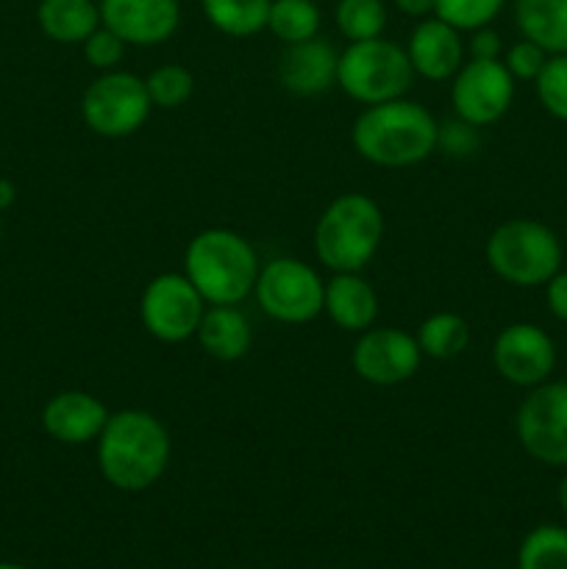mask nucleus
<instances>
[{"label": "nucleus", "mask_w": 567, "mask_h": 569, "mask_svg": "<svg viewBox=\"0 0 567 569\" xmlns=\"http://www.w3.org/2000/svg\"><path fill=\"white\" fill-rule=\"evenodd\" d=\"M322 311L348 333H365L378 320V295L361 272H334L326 281Z\"/></svg>", "instance_id": "a211bd4d"}, {"label": "nucleus", "mask_w": 567, "mask_h": 569, "mask_svg": "<svg viewBox=\"0 0 567 569\" xmlns=\"http://www.w3.org/2000/svg\"><path fill=\"white\" fill-rule=\"evenodd\" d=\"M493 365L504 381L534 389L554 372L556 345L550 333L534 322H515L495 337Z\"/></svg>", "instance_id": "ddd939ff"}, {"label": "nucleus", "mask_w": 567, "mask_h": 569, "mask_svg": "<svg viewBox=\"0 0 567 569\" xmlns=\"http://www.w3.org/2000/svg\"><path fill=\"white\" fill-rule=\"evenodd\" d=\"M417 345L428 359L450 361L465 353L470 345V326L465 317L454 315V311H437L417 328Z\"/></svg>", "instance_id": "5701e85b"}, {"label": "nucleus", "mask_w": 567, "mask_h": 569, "mask_svg": "<svg viewBox=\"0 0 567 569\" xmlns=\"http://www.w3.org/2000/svg\"><path fill=\"white\" fill-rule=\"evenodd\" d=\"M0 233H3V226H0Z\"/></svg>", "instance_id": "58836bf2"}, {"label": "nucleus", "mask_w": 567, "mask_h": 569, "mask_svg": "<svg viewBox=\"0 0 567 569\" xmlns=\"http://www.w3.org/2000/svg\"><path fill=\"white\" fill-rule=\"evenodd\" d=\"M150 94L145 78L126 70L100 72L81 98V117L98 137L122 139L137 133L148 122Z\"/></svg>", "instance_id": "6e6552de"}, {"label": "nucleus", "mask_w": 567, "mask_h": 569, "mask_svg": "<svg viewBox=\"0 0 567 569\" xmlns=\"http://www.w3.org/2000/svg\"><path fill=\"white\" fill-rule=\"evenodd\" d=\"M515 22L548 56L567 53V0H515Z\"/></svg>", "instance_id": "412c9836"}, {"label": "nucleus", "mask_w": 567, "mask_h": 569, "mask_svg": "<svg viewBox=\"0 0 567 569\" xmlns=\"http://www.w3.org/2000/svg\"><path fill=\"white\" fill-rule=\"evenodd\" d=\"M334 22L348 42L384 37L387 6H384V0H337Z\"/></svg>", "instance_id": "393cba45"}, {"label": "nucleus", "mask_w": 567, "mask_h": 569, "mask_svg": "<svg viewBox=\"0 0 567 569\" xmlns=\"http://www.w3.org/2000/svg\"><path fill=\"white\" fill-rule=\"evenodd\" d=\"M17 200V187L9 181V178H0V214L9 211Z\"/></svg>", "instance_id": "c9c22d12"}, {"label": "nucleus", "mask_w": 567, "mask_h": 569, "mask_svg": "<svg viewBox=\"0 0 567 569\" xmlns=\"http://www.w3.org/2000/svg\"><path fill=\"white\" fill-rule=\"evenodd\" d=\"M272 0H200L211 28L233 39L256 37L267 28Z\"/></svg>", "instance_id": "4be33fe9"}, {"label": "nucleus", "mask_w": 567, "mask_h": 569, "mask_svg": "<svg viewBox=\"0 0 567 569\" xmlns=\"http://www.w3.org/2000/svg\"><path fill=\"white\" fill-rule=\"evenodd\" d=\"M0 569H28V567H20V565H11V561H0Z\"/></svg>", "instance_id": "4c0bfd02"}, {"label": "nucleus", "mask_w": 567, "mask_h": 569, "mask_svg": "<svg viewBox=\"0 0 567 569\" xmlns=\"http://www.w3.org/2000/svg\"><path fill=\"white\" fill-rule=\"evenodd\" d=\"M515 100V78L500 59H470L450 78V106L459 120L476 128L498 122Z\"/></svg>", "instance_id": "9b49d317"}, {"label": "nucleus", "mask_w": 567, "mask_h": 569, "mask_svg": "<svg viewBox=\"0 0 567 569\" xmlns=\"http://www.w3.org/2000/svg\"><path fill=\"white\" fill-rule=\"evenodd\" d=\"M350 365L361 381L372 387H395L415 378L422 365V350L417 337L400 328H367L350 350Z\"/></svg>", "instance_id": "f8f14e48"}, {"label": "nucleus", "mask_w": 567, "mask_h": 569, "mask_svg": "<svg viewBox=\"0 0 567 569\" xmlns=\"http://www.w3.org/2000/svg\"><path fill=\"white\" fill-rule=\"evenodd\" d=\"M253 295L270 320L284 326H306L322 315L326 281L306 261L281 256L261 267Z\"/></svg>", "instance_id": "0eeeda50"}, {"label": "nucleus", "mask_w": 567, "mask_h": 569, "mask_svg": "<svg viewBox=\"0 0 567 569\" xmlns=\"http://www.w3.org/2000/svg\"><path fill=\"white\" fill-rule=\"evenodd\" d=\"M206 300L183 272H161L150 278L139 298V320L153 339L181 345L198 333Z\"/></svg>", "instance_id": "1a4fd4ad"}, {"label": "nucleus", "mask_w": 567, "mask_h": 569, "mask_svg": "<svg viewBox=\"0 0 567 569\" xmlns=\"http://www.w3.org/2000/svg\"><path fill=\"white\" fill-rule=\"evenodd\" d=\"M81 48H83V56H87V61L94 67V70L109 72V70H117L120 61L126 59L128 44L100 22L98 31L89 33V39L81 44Z\"/></svg>", "instance_id": "c756f323"}, {"label": "nucleus", "mask_w": 567, "mask_h": 569, "mask_svg": "<svg viewBox=\"0 0 567 569\" xmlns=\"http://www.w3.org/2000/svg\"><path fill=\"white\" fill-rule=\"evenodd\" d=\"M504 6L506 0H434V17L454 26L456 31L470 33L476 28L493 26Z\"/></svg>", "instance_id": "cd10ccee"}, {"label": "nucleus", "mask_w": 567, "mask_h": 569, "mask_svg": "<svg viewBox=\"0 0 567 569\" xmlns=\"http://www.w3.org/2000/svg\"><path fill=\"white\" fill-rule=\"evenodd\" d=\"M384 239V211L372 198L348 192L326 206L315 226V256L331 272H361Z\"/></svg>", "instance_id": "20e7f679"}, {"label": "nucleus", "mask_w": 567, "mask_h": 569, "mask_svg": "<svg viewBox=\"0 0 567 569\" xmlns=\"http://www.w3.org/2000/svg\"><path fill=\"white\" fill-rule=\"evenodd\" d=\"M500 61H504L506 70H509V76L515 81H537L545 61H548V53L537 42H531V39H520V42H515L506 50V56Z\"/></svg>", "instance_id": "2f4dec72"}, {"label": "nucleus", "mask_w": 567, "mask_h": 569, "mask_svg": "<svg viewBox=\"0 0 567 569\" xmlns=\"http://www.w3.org/2000/svg\"><path fill=\"white\" fill-rule=\"evenodd\" d=\"M465 42H461V31L448 26L439 17H426L417 22L406 42V56L411 61L415 76L426 78V81H450L465 64Z\"/></svg>", "instance_id": "2eb2a0df"}, {"label": "nucleus", "mask_w": 567, "mask_h": 569, "mask_svg": "<svg viewBox=\"0 0 567 569\" xmlns=\"http://www.w3.org/2000/svg\"><path fill=\"white\" fill-rule=\"evenodd\" d=\"M415 78L406 48L395 44L392 39L376 37L348 42V48L339 53L337 87L356 103L376 106L404 98Z\"/></svg>", "instance_id": "423d86ee"}, {"label": "nucleus", "mask_w": 567, "mask_h": 569, "mask_svg": "<svg viewBox=\"0 0 567 569\" xmlns=\"http://www.w3.org/2000/svg\"><path fill=\"white\" fill-rule=\"evenodd\" d=\"M195 339L209 359L231 365L248 356L253 345V328L237 306H206Z\"/></svg>", "instance_id": "6ab92c4d"}, {"label": "nucleus", "mask_w": 567, "mask_h": 569, "mask_svg": "<svg viewBox=\"0 0 567 569\" xmlns=\"http://www.w3.org/2000/svg\"><path fill=\"white\" fill-rule=\"evenodd\" d=\"M545 303L559 322H567V270H559L545 283Z\"/></svg>", "instance_id": "72a5a7b5"}, {"label": "nucleus", "mask_w": 567, "mask_h": 569, "mask_svg": "<svg viewBox=\"0 0 567 569\" xmlns=\"http://www.w3.org/2000/svg\"><path fill=\"white\" fill-rule=\"evenodd\" d=\"M339 53L331 42L315 37L287 44L278 59V81L298 98H317L337 83Z\"/></svg>", "instance_id": "f3484780"}, {"label": "nucleus", "mask_w": 567, "mask_h": 569, "mask_svg": "<svg viewBox=\"0 0 567 569\" xmlns=\"http://www.w3.org/2000/svg\"><path fill=\"white\" fill-rule=\"evenodd\" d=\"M395 9L411 20H426L434 17V0H395Z\"/></svg>", "instance_id": "f704fd0d"}, {"label": "nucleus", "mask_w": 567, "mask_h": 569, "mask_svg": "<svg viewBox=\"0 0 567 569\" xmlns=\"http://www.w3.org/2000/svg\"><path fill=\"white\" fill-rule=\"evenodd\" d=\"M98 470L120 492H145L167 472L172 439L165 422L145 409H122L94 442Z\"/></svg>", "instance_id": "f257e3e1"}, {"label": "nucleus", "mask_w": 567, "mask_h": 569, "mask_svg": "<svg viewBox=\"0 0 567 569\" xmlns=\"http://www.w3.org/2000/svg\"><path fill=\"white\" fill-rule=\"evenodd\" d=\"M111 411L94 395L81 389H67L53 395L42 409V428L50 439L61 445H89L98 442L100 431L109 422Z\"/></svg>", "instance_id": "dca6fc26"}, {"label": "nucleus", "mask_w": 567, "mask_h": 569, "mask_svg": "<svg viewBox=\"0 0 567 569\" xmlns=\"http://www.w3.org/2000/svg\"><path fill=\"white\" fill-rule=\"evenodd\" d=\"M534 83H537V98L543 109L556 120L567 122V53L548 56Z\"/></svg>", "instance_id": "c85d7f7f"}, {"label": "nucleus", "mask_w": 567, "mask_h": 569, "mask_svg": "<svg viewBox=\"0 0 567 569\" xmlns=\"http://www.w3.org/2000/svg\"><path fill=\"white\" fill-rule=\"evenodd\" d=\"M100 22L128 48H156L181 26L178 0H100Z\"/></svg>", "instance_id": "4468645a"}, {"label": "nucleus", "mask_w": 567, "mask_h": 569, "mask_svg": "<svg viewBox=\"0 0 567 569\" xmlns=\"http://www.w3.org/2000/svg\"><path fill=\"white\" fill-rule=\"evenodd\" d=\"M559 506H561V511L567 515V472L561 476V483H559Z\"/></svg>", "instance_id": "e433bc0d"}, {"label": "nucleus", "mask_w": 567, "mask_h": 569, "mask_svg": "<svg viewBox=\"0 0 567 569\" xmlns=\"http://www.w3.org/2000/svg\"><path fill=\"white\" fill-rule=\"evenodd\" d=\"M437 117L422 103L406 98L367 106L350 128L356 153L387 170L422 164L428 156L437 153Z\"/></svg>", "instance_id": "f03ea898"}, {"label": "nucleus", "mask_w": 567, "mask_h": 569, "mask_svg": "<svg viewBox=\"0 0 567 569\" xmlns=\"http://www.w3.org/2000/svg\"><path fill=\"white\" fill-rule=\"evenodd\" d=\"M517 569H567V528H534L517 550Z\"/></svg>", "instance_id": "a878e982"}, {"label": "nucleus", "mask_w": 567, "mask_h": 569, "mask_svg": "<svg viewBox=\"0 0 567 569\" xmlns=\"http://www.w3.org/2000/svg\"><path fill=\"white\" fill-rule=\"evenodd\" d=\"M259 256L242 233L206 228L183 250V276L192 281L206 306H239L259 281Z\"/></svg>", "instance_id": "7ed1b4c3"}, {"label": "nucleus", "mask_w": 567, "mask_h": 569, "mask_svg": "<svg viewBox=\"0 0 567 569\" xmlns=\"http://www.w3.org/2000/svg\"><path fill=\"white\" fill-rule=\"evenodd\" d=\"M515 431L531 459L567 467V381L534 387L517 409Z\"/></svg>", "instance_id": "9d476101"}, {"label": "nucleus", "mask_w": 567, "mask_h": 569, "mask_svg": "<svg viewBox=\"0 0 567 569\" xmlns=\"http://www.w3.org/2000/svg\"><path fill=\"white\" fill-rule=\"evenodd\" d=\"M39 31L59 44H83L100 28V3L94 0H39Z\"/></svg>", "instance_id": "aec40b11"}, {"label": "nucleus", "mask_w": 567, "mask_h": 569, "mask_svg": "<svg viewBox=\"0 0 567 569\" xmlns=\"http://www.w3.org/2000/svg\"><path fill=\"white\" fill-rule=\"evenodd\" d=\"M467 53H470V59H484V61L500 59V53H504L500 33L489 26L476 28V31H470V44H467Z\"/></svg>", "instance_id": "473e14b6"}, {"label": "nucleus", "mask_w": 567, "mask_h": 569, "mask_svg": "<svg viewBox=\"0 0 567 569\" xmlns=\"http://www.w3.org/2000/svg\"><path fill=\"white\" fill-rule=\"evenodd\" d=\"M481 144V137H478V128L470 126V122L459 120V117H450V120L439 122V139L437 150H442L450 159H467L472 156Z\"/></svg>", "instance_id": "7c9ffc66"}, {"label": "nucleus", "mask_w": 567, "mask_h": 569, "mask_svg": "<svg viewBox=\"0 0 567 569\" xmlns=\"http://www.w3.org/2000/svg\"><path fill=\"white\" fill-rule=\"evenodd\" d=\"M145 87L156 109H181L195 94V76L183 64H161L145 78Z\"/></svg>", "instance_id": "bb28decb"}, {"label": "nucleus", "mask_w": 567, "mask_h": 569, "mask_svg": "<svg viewBox=\"0 0 567 569\" xmlns=\"http://www.w3.org/2000/svg\"><path fill=\"white\" fill-rule=\"evenodd\" d=\"M487 264L511 287H545L561 270V242L537 220H506L489 233Z\"/></svg>", "instance_id": "39448f33"}, {"label": "nucleus", "mask_w": 567, "mask_h": 569, "mask_svg": "<svg viewBox=\"0 0 567 569\" xmlns=\"http://www.w3.org/2000/svg\"><path fill=\"white\" fill-rule=\"evenodd\" d=\"M322 14L315 0H272L267 31L284 44H298L320 33Z\"/></svg>", "instance_id": "b1692460"}]
</instances>
